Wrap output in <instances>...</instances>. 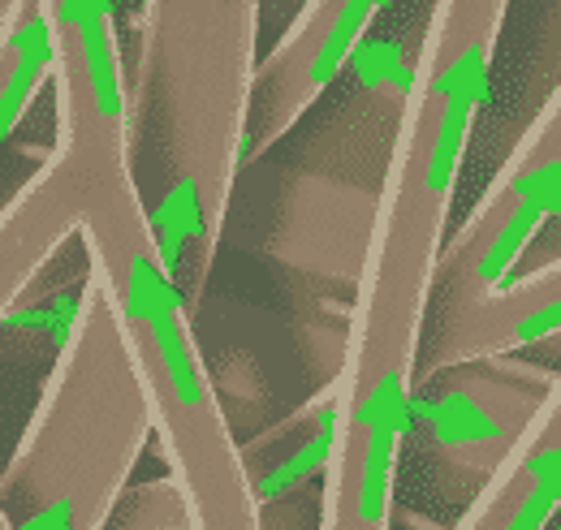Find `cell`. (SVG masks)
Instances as JSON below:
<instances>
[{
	"label": "cell",
	"mask_w": 561,
	"mask_h": 530,
	"mask_svg": "<svg viewBox=\"0 0 561 530\" xmlns=\"http://www.w3.org/2000/svg\"><path fill=\"white\" fill-rule=\"evenodd\" d=\"M510 0H432L385 191L358 272L337 384V440L320 487L324 530H389L432 272L476 122L489 104Z\"/></svg>",
	"instance_id": "6da1fadb"
},
{
	"label": "cell",
	"mask_w": 561,
	"mask_h": 530,
	"mask_svg": "<svg viewBox=\"0 0 561 530\" xmlns=\"http://www.w3.org/2000/svg\"><path fill=\"white\" fill-rule=\"evenodd\" d=\"M57 113L66 117H57L53 147L78 160L87 182L73 238H82L87 276L104 289L130 349L151 410V436L191 505L195 530H260L238 440L195 336V307L160 260L130 182L126 104H70Z\"/></svg>",
	"instance_id": "7a4b0ae2"
},
{
	"label": "cell",
	"mask_w": 561,
	"mask_h": 530,
	"mask_svg": "<svg viewBox=\"0 0 561 530\" xmlns=\"http://www.w3.org/2000/svg\"><path fill=\"white\" fill-rule=\"evenodd\" d=\"M260 0H142L126 160L160 260L199 307L247 164Z\"/></svg>",
	"instance_id": "3957f363"
},
{
	"label": "cell",
	"mask_w": 561,
	"mask_h": 530,
	"mask_svg": "<svg viewBox=\"0 0 561 530\" xmlns=\"http://www.w3.org/2000/svg\"><path fill=\"white\" fill-rule=\"evenodd\" d=\"M151 440V410L104 289L87 276L70 332L0 474L9 530H104Z\"/></svg>",
	"instance_id": "277c9868"
},
{
	"label": "cell",
	"mask_w": 561,
	"mask_h": 530,
	"mask_svg": "<svg viewBox=\"0 0 561 530\" xmlns=\"http://www.w3.org/2000/svg\"><path fill=\"white\" fill-rule=\"evenodd\" d=\"M553 398H561L558 367L518 354L462 358L420 371L407 401L402 453H415L440 487L471 500V492Z\"/></svg>",
	"instance_id": "5b68a950"
},
{
	"label": "cell",
	"mask_w": 561,
	"mask_h": 530,
	"mask_svg": "<svg viewBox=\"0 0 561 530\" xmlns=\"http://www.w3.org/2000/svg\"><path fill=\"white\" fill-rule=\"evenodd\" d=\"M561 211V95L549 91L545 108L514 142L496 169L484 199L462 220L454 238L440 242L432 272V302L454 307L480 298L510 280L527 246Z\"/></svg>",
	"instance_id": "8992f818"
},
{
	"label": "cell",
	"mask_w": 561,
	"mask_h": 530,
	"mask_svg": "<svg viewBox=\"0 0 561 530\" xmlns=\"http://www.w3.org/2000/svg\"><path fill=\"white\" fill-rule=\"evenodd\" d=\"M393 0H307L277 48L255 61L247 108V160H260L342 78L363 35Z\"/></svg>",
	"instance_id": "52a82bcc"
},
{
	"label": "cell",
	"mask_w": 561,
	"mask_h": 530,
	"mask_svg": "<svg viewBox=\"0 0 561 530\" xmlns=\"http://www.w3.org/2000/svg\"><path fill=\"white\" fill-rule=\"evenodd\" d=\"M561 332V264L531 267L523 276L501 280L496 289L440 307L436 329H423L415 376L462 362V358H492V354H523L531 345L558 341Z\"/></svg>",
	"instance_id": "ba28073f"
},
{
	"label": "cell",
	"mask_w": 561,
	"mask_h": 530,
	"mask_svg": "<svg viewBox=\"0 0 561 530\" xmlns=\"http://www.w3.org/2000/svg\"><path fill=\"white\" fill-rule=\"evenodd\" d=\"M82 195L87 182L78 160L53 147L18 195L0 207V324L44 264L78 233Z\"/></svg>",
	"instance_id": "9c48e42d"
},
{
	"label": "cell",
	"mask_w": 561,
	"mask_h": 530,
	"mask_svg": "<svg viewBox=\"0 0 561 530\" xmlns=\"http://www.w3.org/2000/svg\"><path fill=\"white\" fill-rule=\"evenodd\" d=\"M561 505V398L496 462L458 514V530H545Z\"/></svg>",
	"instance_id": "30bf717a"
},
{
	"label": "cell",
	"mask_w": 561,
	"mask_h": 530,
	"mask_svg": "<svg viewBox=\"0 0 561 530\" xmlns=\"http://www.w3.org/2000/svg\"><path fill=\"white\" fill-rule=\"evenodd\" d=\"M333 440H337V384L329 380L302 410L280 418L277 427H268L264 436L238 445L242 474H247L251 500L260 509V522H264L268 509L298 496L307 483L324 487Z\"/></svg>",
	"instance_id": "8fae6325"
},
{
	"label": "cell",
	"mask_w": 561,
	"mask_h": 530,
	"mask_svg": "<svg viewBox=\"0 0 561 530\" xmlns=\"http://www.w3.org/2000/svg\"><path fill=\"white\" fill-rule=\"evenodd\" d=\"M53 78V35L39 0H18L0 22V147L18 134Z\"/></svg>",
	"instance_id": "7c38bea8"
},
{
	"label": "cell",
	"mask_w": 561,
	"mask_h": 530,
	"mask_svg": "<svg viewBox=\"0 0 561 530\" xmlns=\"http://www.w3.org/2000/svg\"><path fill=\"white\" fill-rule=\"evenodd\" d=\"M104 530H195V518H191V505H186L178 479L164 474V479H151L139 487L126 483V492L108 509Z\"/></svg>",
	"instance_id": "4fadbf2b"
},
{
	"label": "cell",
	"mask_w": 561,
	"mask_h": 530,
	"mask_svg": "<svg viewBox=\"0 0 561 530\" xmlns=\"http://www.w3.org/2000/svg\"><path fill=\"white\" fill-rule=\"evenodd\" d=\"M13 4H18V0H0V22L9 18V9H13Z\"/></svg>",
	"instance_id": "5bb4252c"
},
{
	"label": "cell",
	"mask_w": 561,
	"mask_h": 530,
	"mask_svg": "<svg viewBox=\"0 0 561 530\" xmlns=\"http://www.w3.org/2000/svg\"><path fill=\"white\" fill-rule=\"evenodd\" d=\"M0 530H9V522H4V509H0Z\"/></svg>",
	"instance_id": "9a60e30c"
}]
</instances>
